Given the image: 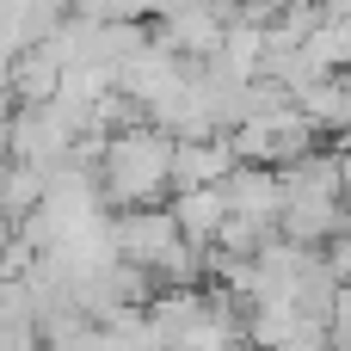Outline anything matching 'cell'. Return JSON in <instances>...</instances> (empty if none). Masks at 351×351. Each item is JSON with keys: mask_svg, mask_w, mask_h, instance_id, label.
Instances as JSON below:
<instances>
[{"mask_svg": "<svg viewBox=\"0 0 351 351\" xmlns=\"http://www.w3.org/2000/svg\"><path fill=\"white\" fill-rule=\"evenodd\" d=\"M99 191L111 210L167 204L173 197V130H160L154 117L111 130L105 154H99Z\"/></svg>", "mask_w": 351, "mask_h": 351, "instance_id": "6da1fadb", "label": "cell"}, {"mask_svg": "<svg viewBox=\"0 0 351 351\" xmlns=\"http://www.w3.org/2000/svg\"><path fill=\"white\" fill-rule=\"evenodd\" d=\"M167 210L179 216V234H185L191 247H216V234H222V222H228L222 185H179V191L167 197Z\"/></svg>", "mask_w": 351, "mask_h": 351, "instance_id": "7a4b0ae2", "label": "cell"}]
</instances>
